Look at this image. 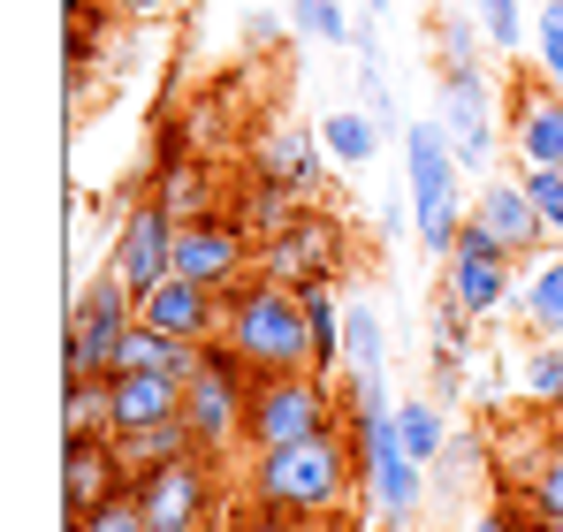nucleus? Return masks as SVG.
Instances as JSON below:
<instances>
[{
  "mask_svg": "<svg viewBox=\"0 0 563 532\" xmlns=\"http://www.w3.org/2000/svg\"><path fill=\"white\" fill-rule=\"evenodd\" d=\"M351 487H358L351 426H328L312 442H282V448H244V510H260V518H320V510H343Z\"/></svg>",
  "mask_w": 563,
  "mask_h": 532,
  "instance_id": "f257e3e1",
  "label": "nucleus"
},
{
  "mask_svg": "<svg viewBox=\"0 0 563 532\" xmlns=\"http://www.w3.org/2000/svg\"><path fill=\"white\" fill-rule=\"evenodd\" d=\"M221 343L244 357L252 373H305L312 365V328H305V297L289 281H236L229 289V320H221ZM320 373V365H312Z\"/></svg>",
  "mask_w": 563,
  "mask_h": 532,
  "instance_id": "f03ea898",
  "label": "nucleus"
},
{
  "mask_svg": "<svg viewBox=\"0 0 563 532\" xmlns=\"http://www.w3.org/2000/svg\"><path fill=\"white\" fill-rule=\"evenodd\" d=\"M343 426H351V448H358V487L374 495V518L380 525H411L419 495H427V464L396 434V403H358V411H343Z\"/></svg>",
  "mask_w": 563,
  "mask_h": 532,
  "instance_id": "7ed1b4c3",
  "label": "nucleus"
},
{
  "mask_svg": "<svg viewBox=\"0 0 563 532\" xmlns=\"http://www.w3.org/2000/svg\"><path fill=\"white\" fill-rule=\"evenodd\" d=\"M457 176H465V160H457L450 130H442V122H411V130H404L411 229H419V244H427L434 259H450V244H457V229H465V213H472V206H457Z\"/></svg>",
  "mask_w": 563,
  "mask_h": 532,
  "instance_id": "20e7f679",
  "label": "nucleus"
},
{
  "mask_svg": "<svg viewBox=\"0 0 563 532\" xmlns=\"http://www.w3.org/2000/svg\"><path fill=\"white\" fill-rule=\"evenodd\" d=\"M244 419H252V365L229 343H206L198 373L184 380V426L206 456H244Z\"/></svg>",
  "mask_w": 563,
  "mask_h": 532,
  "instance_id": "39448f33",
  "label": "nucleus"
},
{
  "mask_svg": "<svg viewBox=\"0 0 563 532\" xmlns=\"http://www.w3.org/2000/svg\"><path fill=\"white\" fill-rule=\"evenodd\" d=\"M335 373H252V419H244V448H282V442H312L335 419Z\"/></svg>",
  "mask_w": 563,
  "mask_h": 532,
  "instance_id": "423d86ee",
  "label": "nucleus"
},
{
  "mask_svg": "<svg viewBox=\"0 0 563 532\" xmlns=\"http://www.w3.org/2000/svg\"><path fill=\"white\" fill-rule=\"evenodd\" d=\"M130 487H137L153 532H206V525H221V510H229L221 456H206V448H190V456H176V464H153V472L130 479Z\"/></svg>",
  "mask_w": 563,
  "mask_h": 532,
  "instance_id": "0eeeda50",
  "label": "nucleus"
},
{
  "mask_svg": "<svg viewBox=\"0 0 563 532\" xmlns=\"http://www.w3.org/2000/svg\"><path fill=\"white\" fill-rule=\"evenodd\" d=\"M137 328V289H122L107 266L92 274V289L77 297V312H69V343H62V373L69 380H107L114 373V351H122V335Z\"/></svg>",
  "mask_w": 563,
  "mask_h": 532,
  "instance_id": "6e6552de",
  "label": "nucleus"
},
{
  "mask_svg": "<svg viewBox=\"0 0 563 532\" xmlns=\"http://www.w3.org/2000/svg\"><path fill=\"white\" fill-rule=\"evenodd\" d=\"M176 274L206 281V289H236V281L260 274V236L236 213H198L176 229Z\"/></svg>",
  "mask_w": 563,
  "mask_h": 532,
  "instance_id": "1a4fd4ad",
  "label": "nucleus"
},
{
  "mask_svg": "<svg viewBox=\"0 0 563 532\" xmlns=\"http://www.w3.org/2000/svg\"><path fill=\"white\" fill-rule=\"evenodd\" d=\"M510 281H518V252H503V244L465 213V229H457V244H450V259H442V289L465 304L472 320H487V312L510 304Z\"/></svg>",
  "mask_w": 563,
  "mask_h": 532,
  "instance_id": "9d476101",
  "label": "nucleus"
},
{
  "mask_svg": "<svg viewBox=\"0 0 563 532\" xmlns=\"http://www.w3.org/2000/svg\"><path fill=\"white\" fill-rule=\"evenodd\" d=\"M176 213L161 206V198H137L130 213H122V229H114V252H107V274L122 281V289H161L168 274H176Z\"/></svg>",
  "mask_w": 563,
  "mask_h": 532,
  "instance_id": "9b49d317",
  "label": "nucleus"
},
{
  "mask_svg": "<svg viewBox=\"0 0 563 532\" xmlns=\"http://www.w3.org/2000/svg\"><path fill=\"white\" fill-rule=\"evenodd\" d=\"M335 266H343V229L328 221V213H297L282 236L260 244V274L267 281H335Z\"/></svg>",
  "mask_w": 563,
  "mask_h": 532,
  "instance_id": "f8f14e48",
  "label": "nucleus"
},
{
  "mask_svg": "<svg viewBox=\"0 0 563 532\" xmlns=\"http://www.w3.org/2000/svg\"><path fill=\"white\" fill-rule=\"evenodd\" d=\"M137 320H153L161 335H184V343H221L229 289H206V281H184V274H168L161 289H145V297H137Z\"/></svg>",
  "mask_w": 563,
  "mask_h": 532,
  "instance_id": "ddd939ff",
  "label": "nucleus"
},
{
  "mask_svg": "<svg viewBox=\"0 0 563 532\" xmlns=\"http://www.w3.org/2000/svg\"><path fill=\"white\" fill-rule=\"evenodd\" d=\"M434 122L450 130V145H457L465 168H487L495 160V91H487L479 69H450L442 77V114Z\"/></svg>",
  "mask_w": 563,
  "mask_h": 532,
  "instance_id": "4468645a",
  "label": "nucleus"
},
{
  "mask_svg": "<svg viewBox=\"0 0 563 532\" xmlns=\"http://www.w3.org/2000/svg\"><path fill=\"white\" fill-rule=\"evenodd\" d=\"M122 487H130V472L114 456V434H69L62 442V518H85Z\"/></svg>",
  "mask_w": 563,
  "mask_h": 532,
  "instance_id": "2eb2a0df",
  "label": "nucleus"
},
{
  "mask_svg": "<svg viewBox=\"0 0 563 532\" xmlns=\"http://www.w3.org/2000/svg\"><path fill=\"white\" fill-rule=\"evenodd\" d=\"M472 221L503 244V252H533L541 236H549V221H541V206H533V190H526V176H495L479 182V198H472Z\"/></svg>",
  "mask_w": 563,
  "mask_h": 532,
  "instance_id": "dca6fc26",
  "label": "nucleus"
},
{
  "mask_svg": "<svg viewBox=\"0 0 563 532\" xmlns=\"http://www.w3.org/2000/svg\"><path fill=\"white\" fill-rule=\"evenodd\" d=\"M107 411H114V434L168 426V419H184V380L176 373H107Z\"/></svg>",
  "mask_w": 563,
  "mask_h": 532,
  "instance_id": "f3484780",
  "label": "nucleus"
},
{
  "mask_svg": "<svg viewBox=\"0 0 563 532\" xmlns=\"http://www.w3.org/2000/svg\"><path fill=\"white\" fill-rule=\"evenodd\" d=\"M510 137H518V160L526 168H563V91H510Z\"/></svg>",
  "mask_w": 563,
  "mask_h": 532,
  "instance_id": "a211bd4d",
  "label": "nucleus"
},
{
  "mask_svg": "<svg viewBox=\"0 0 563 532\" xmlns=\"http://www.w3.org/2000/svg\"><path fill=\"white\" fill-rule=\"evenodd\" d=\"M320 168H328V145L305 137V130H267V137L252 145V176L282 182V190H297V198L320 190Z\"/></svg>",
  "mask_w": 563,
  "mask_h": 532,
  "instance_id": "6ab92c4d",
  "label": "nucleus"
},
{
  "mask_svg": "<svg viewBox=\"0 0 563 532\" xmlns=\"http://www.w3.org/2000/svg\"><path fill=\"white\" fill-rule=\"evenodd\" d=\"M380 137H388V130H380L366 107H335V114L320 122V145H328L335 168H366V160L380 153Z\"/></svg>",
  "mask_w": 563,
  "mask_h": 532,
  "instance_id": "aec40b11",
  "label": "nucleus"
},
{
  "mask_svg": "<svg viewBox=\"0 0 563 532\" xmlns=\"http://www.w3.org/2000/svg\"><path fill=\"white\" fill-rule=\"evenodd\" d=\"M190 426L184 419H168V426H137V434H114V456H122V472L130 479H145L153 464H176V456H190Z\"/></svg>",
  "mask_w": 563,
  "mask_h": 532,
  "instance_id": "412c9836",
  "label": "nucleus"
},
{
  "mask_svg": "<svg viewBox=\"0 0 563 532\" xmlns=\"http://www.w3.org/2000/svg\"><path fill=\"white\" fill-rule=\"evenodd\" d=\"M380 357H388V328H380V304L351 297V312H343V365H335V373H380Z\"/></svg>",
  "mask_w": 563,
  "mask_h": 532,
  "instance_id": "4be33fe9",
  "label": "nucleus"
},
{
  "mask_svg": "<svg viewBox=\"0 0 563 532\" xmlns=\"http://www.w3.org/2000/svg\"><path fill=\"white\" fill-rule=\"evenodd\" d=\"M396 434H404V448H411L419 464H442V456H450V419H442V403L396 396Z\"/></svg>",
  "mask_w": 563,
  "mask_h": 532,
  "instance_id": "5701e85b",
  "label": "nucleus"
},
{
  "mask_svg": "<svg viewBox=\"0 0 563 532\" xmlns=\"http://www.w3.org/2000/svg\"><path fill=\"white\" fill-rule=\"evenodd\" d=\"M229 213H236V221H244V229H252V236L267 244V236H282V229L297 221V190H282V182L252 176V190H244V198H236Z\"/></svg>",
  "mask_w": 563,
  "mask_h": 532,
  "instance_id": "b1692460",
  "label": "nucleus"
},
{
  "mask_svg": "<svg viewBox=\"0 0 563 532\" xmlns=\"http://www.w3.org/2000/svg\"><path fill=\"white\" fill-rule=\"evenodd\" d=\"M69 434H114L107 380H69V388H62V442H69Z\"/></svg>",
  "mask_w": 563,
  "mask_h": 532,
  "instance_id": "393cba45",
  "label": "nucleus"
},
{
  "mask_svg": "<svg viewBox=\"0 0 563 532\" xmlns=\"http://www.w3.org/2000/svg\"><path fill=\"white\" fill-rule=\"evenodd\" d=\"M289 23H297V38H312V46H351V8L343 0H289Z\"/></svg>",
  "mask_w": 563,
  "mask_h": 532,
  "instance_id": "a878e982",
  "label": "nucleus"
},
{
  "mask_svg": "<svg viewBox=\"0 0 563 532\" xmlns=\"http://www.w3.org/2000/svg\"><path fill=\"white\" fill-rule=\"evenodd\" d=\"M518 388L533 403H563V343H533V351L518 357Z\"/></svg>",
  "mask_w": 563,
  "mask_h": 532,
  "instance_id": "bb28decb",
  "label": "nucleus"
},
{
  "mask_svg": "<svg viewBox=\"0 0 563 532\" xmlns=\"http://www.w3.org/2000/svg\"><path fill=\"white\" fill-rule=\"evenodd\" d=\"M526 320H533L541 335H563V259H549L526 281Z\"/></svg>",
  "mask_w": 563,
  "mask_h": 532,
  "instance_id": "cd10ccee",
  "label": "nucleus"
},
{
  "mask_svg": "<svg viewBox=\"0 0 563 532\" xmlns=\"http://www.w3.org/2000/svg\"><path fill=\"white\" fill-rule=\"evenodd\" d=\"M69 532H153V525H145V502H137V487H122V495H107L99 510L69 518Z\"/></svg>",
  "mask_w": 563,
  "mask_h": 532,
  "instance_id": "c85d7f7f",
  "label": "nucleus"
},
{
  "mask_svg": "<svg viewBox=\"0 0 563 532\" xmlns=\"http://www.w3.org/2000/svg\"><path fill=\"white\" fill-rule=\"evenodd\" d=\"M479 46H487V23H465V15H450V23H442V38H434V54H442V77H450V69H479Z\"/></svg>",
  "mask_w": 563,
  "mask_h": 532,
  "instance_id": "c756f323",
  "label": "nucleus"
},
{
  "mask_svg": "<svg viewBox=\"0 0 563 532\" xmlns=\"http://www.w3.org/2000/svg\"><path fill=\"white\" fill-rule=\"evenodd\" d=\"M533 54H541V77L563 91V0H541V15H533Z\"/></svg>",
  "mask_w": 563,
  "mask_h": 532,
  "instance_id": "7c9ffc66",
  "label": "nucleus"
},
{
  "mask_svg": "<svg viewBox=\"0 0 563 532\" xmlns=\"http://www.w3.org/2000/svg\"><path fill=\"white\" fill-rule=\"evenodd\" d=\"M153 198H161V206H168L176 221H198V213H213V198L198 190V168H184V176H176V182H161Z\"/></svg>",
  "mask_w": 563,
  "mask_h": 532,
  "instance_id": "2f4dec72",
  "label": "nucleus"
},
{
  "mask_svg": "<svg viewBox=\"0 0 563 532\" xmlns=\"http://www.w3.org/2000/svg\"><path fill=\"white\" fill-rule=\"evenodd\" d=\"M526 190H533V206H541L549 236H563V168H526Z\"/></svg>",
  "mask_w": 563,
  "mask_h": 532,
  "instance_id": "473e14b6",
  "label": "nucleus"
},
{
  "mask_svg": "<svg viewBox=\"0 0 563 532\" xmlns=\"http://www.w3.org/2000/svg\"><path fill=\"white\" fill-rule=\"evenodd\" d=\"M479 23L495 54H518V0H479Z\"/></svg>",
  "mask_w": 563,
  "mask_h": 532,
  "instance_id": "72a5a7b5",
  "label": "nucleus"
},
{
  "mask_svg": "<svg viewBox=\"0 0 563 532\" xmlns=\"http://www.w3.org/2000/svg\"><path fill=\"white\" fill-rule=\"evenodd\" d=\"M526 502H533V518H549V510H563V448H556V456H541V472H533Z\"/></svg>",
  "mask_w": 563,
  "mask_h": 532,
  "instance_id": "f704fd0d",
  "label": "nucleus"
},
{
  "mask_svg": "<svg viewBox=\"0 0 563 532\" xmlns=\"http://www.w3.org/2000/svg\"><path fill=\"white\" fill-rule=\"evenodd\" d=\"M92 8H107V15H122V23H153L168 0H92Z\"/></svg>",
  "mask_w": 563,
  "mask_h": 532,
  "instance_id": "c9c22d12",
  "label": "nucleus"
},
{
  "mask_svg": "<svg viewBox=\"0 0 563 532\" xmlns=\"http://www.w3.org/2000/svg\"><path fill=\"white\" fill-rule=\"evenodd\" d=\"M289 532H351V518L343 510H320V518H282Z\"/></svg>",
  "mask_w": 563,
  "mask_h": 532,
  "instance_id": "e433bc0d",
  "label": "nucleus"
},
{
  "mask_svg": "<svg viewBox=\"0 0 563 532\" xmlns=\"http://www.w3.org/2000/svg\"><path fill=\"white\" fill-rule=\"evenodd\" d=\"M244 38H252V46H275L282 23H275V15H244Z\"/></svg>",
  "mask_w": 563,
  "mask_h": 532,
  "instance_id": "4c0bfd02",
  "label": "nucleus"
},
{
  "mask_svg": "<svg viewBox=\"0 0 563 532\" xmlns=\"http://www.w3.org/2000/svg\"><path fill=\"white\" fill-rule=\"evenodd\" d=\"M465 532H518V525H510V518H503V510H487V518H472Z\"/></svg>",
  "mask_w": 563,
  "mask_h": 532,
  "instance_id": "58836bf2",
  "label": "nucleus"
},
{
  "mask_svg": "<svg viewBox=\"0 0 563 532\" xmlns=\"http://www.w3.org/2000/svg\"><path fill=\"white\" fill-rule=\"evenodd\" d=\"M244 532H289L282 518H260V510H244Z\"/></svg>",
  "mask_w": 563,
  "mask_h": 532,
  "instance_id": "ea45409f",
  "label": "nucleus"
},
{
  "mask_svg": "<svg viewBox=\"0 0 563 532\" xmlns=\"http://www.w3.org/2000/svg\"><path fill=\"white\" fill-rule=\"evenodd\" d=\"M533 532H563V510H549V518H533Z\"/></svg>",
  "mask_w": 563,
  "mask_h": 532,
  "instance_id": "a19ab883",
  "label": "nucleus"
},
{
  "mask_svg": "<svg viewBox=\"0 0 563 532\" xmlns=\"http://www.w3.org/2000/svg\"><path fill=\"white\" fill-rule=\"evenodd\" d=\"M358 8H366V15H388V0H358Z\"/></svg>",
  "mask_w": 563,
  "mask_h": 532,
  "instance_id": "79ce46f5",
  "label": "nucleus"
},
{
  "mask_svg": "<svg viewBox=\"0 0 563 532\" xmlns=\"http://www.w3.org/2000/svg\"><path fill=\"white\" fill-rule=\"evenodd\" d=\"M206 532H229V525H206Z\"/></svg>",
  "mask_w": 563,
  "mask_h": 532,
  "instance_id": "37998d69",
  "label": "nucleus"
}]
</instances>
